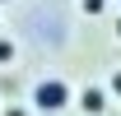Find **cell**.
<instances>
[{
    "instance_id": "277c9868",
    "label": "cell",
    "mask_w": 121,
    "mask_h": 116,
    "mask_svg": "<svg viewBox=\"0 0 121 116\" xmlns=\"http://www.w3.org/2000/svg\"><path fill=\"white\" fill-rule=\"evenodd\" d=\"M5 60H14V42H9V37H0V65H5Z\"/></svg>"
},
{
    "instance_id": "5b68a950",
    "label": "cell",
    "mask_w": 121,
    "mask_h": 116,
    "mask_svg": "<svg viewBox=\"0 0 121 116\" xmlns=\"http://www.w3.org/2000/svg\"><path fill=\"white\" fill-rule=\"evenodd\" d=\"M112 93H117V98H121V70L112 74Z\"/></svg>"
},
{
    "instance_id": "8992f818",
    "label": "cell",
    "mask_w": 121,
    "mask_h": 116,
    "mask_svg": "<svg viewBox=\"0 0 121 116\" xmlns=\"http://www.w3.org/2000/svg\"><path fill=\"white\" fill-rule=\"evenodd\" d=\"M5 116H28V112H23V107H9V112H5Z\"/></svg>"
},
{
    "instance_id": "6da1fadb",
    "label": "cell",
    "mask_w": 121,
    "mask_h": 116,
    "mask_svg": "<svg viewBox=\"0 0 121 116\" xmlns=\"http://www.w3.org/2000/svg\"><path fill=\"white\" fill-rule=\"evenodd\" d=\"M33 107L37 112H65L70 107V84L65 79H42L33 88Z\"/></svg>"
},
{
    "instance_id": "7a4b0ae2",
    "label": "cell",
    "mask_w": 121,
    "mask_h": 116,
    "mask_svg": "<svg viewBox=\"0 0 121 116\" xmlns=\"http://www.w3.org/2000/svg\"><path fill=\"white\" fill-rule=\"evenodd\" d=\"M79 102H84V112H89V116H103V112H107V88H103V84H89Z\"/></svg>"
},
{
    "instance_id": "3957f363",
    "label": "cell",
    "mask_w": 121,
    "mask_h": 116,
    "mask_svg": "<svg viewBox=\"0 0 121 116\" xmlns=\"http://www.w3.org/2000/svg\"><path fill=\"white\" fill-rule=\"evenodd\" d=\"M84 14H107V0H84Z\"/></svg>"
}]
</instances>
